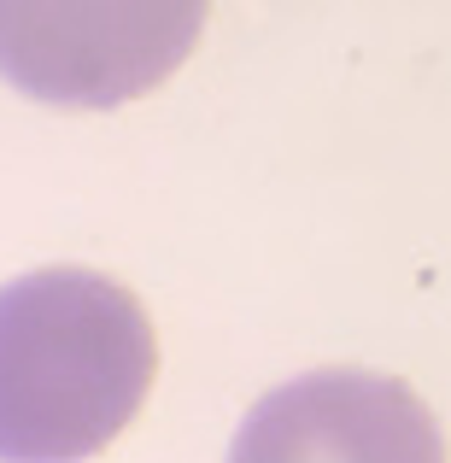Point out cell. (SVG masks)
I'll use <instances>...</instances> for the list:
<instances>
[{
    "mask_svg": "<svg viewBox=\"0 0 451 463\" xmlns=\"http://www.w3.org/2000/svg\"><path fill=\"white\" fill-rule=\"evenodd\" d=\"M153 370L124 282L77 264L0 282V463H89L136 422Z\"/></svg>",
    "mask_w": 451,
    "mask_h": 463,
    "instance_id": "obj_1",
    "label": "cell"
},
{
    "mask_svg": "<svg viewBox=\"0 0 451 463\" xmlns=\"http://www.w3.org/2000/svg\"><path fill=\"white\" fill-rule=\"evenodd\" d=\"M211 0H0V82L65 112H112L182 71Z\"/></svg>",
    "mask_w": 451,
    "mask_h": 463,
    "instance_id": "obj_2",
    "label": "cell"
},
{
    "mask_svg": "<svg viewBox=\"0 0 451 463\" xmlns=\"http://www.w3.org/2000/svg\"><path fill=\"white\" fill-rule=\"evenodd\" d=\"M229 463H446V440L393 375L305 370L240 417Z\"/></svg>",
    "mask_w": 451,
    "mask_h": 463,
    "instance_id": "obj_3",
    "label": "cell"
}]
</instances>
